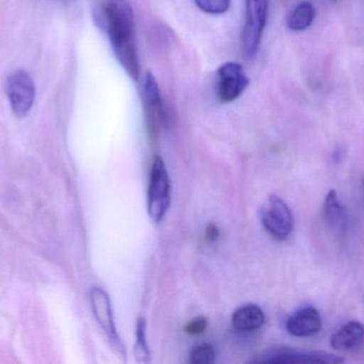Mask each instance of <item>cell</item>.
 <instances>
[{
    "instance_id": "14",
    "label": "cell",
    "mask_w": 364,
    "mask_h": 364,
    "mask_svg": "<svg viewBox=\"0 0 364 364\" xmlns=\"http://www.w3.org/2000/svg\"><path fill=\"white\" fill-rule=\"evenodd\" d=\"M341 216L342 209L339 200H338L337 192L335 190H331L327 194L324 207H323V219L327 224L335 226V224H339Z\"/></svg>"
},
{
    "instance_id": "1",
    "label": "cell",
    "mask_w": 364,
    "mask_h": 364,
    "mask_svg": "<svg viewBox=\"0 0 364 364\" xmlns=\"http://www.w3.org/2000/svg\"><path fill=\"white\" fill-rule=\"evenodd\" d=\"M97 19L108 33L115 57L134 81L140 77L136 21L129 0H100Z\"/></svg>"
},
{
    "instance_id": "6",
    "label": "cell",
    "mask_w": 364,
    "mask_h": 364,
    "mask_svg": "<svg viewBox=\"0 0 364 364\" xmlns=\"http://www.w3.org/2000/svg\"><path fill=\"white\" fill-rule=\"evenodd\" d=\"M250 85L243 66L235 62H226L218 70V98L223 104L239 98Z\"/></svg>"
},
{
    "instance_id": "4",
    "label": "cell",
    "mask_w": 364,
    "mask_h": 364,
    "mask_svg": "<svg viewBox=\"0 0 364 364\" xmlns=\"http://www.w3.org/2000/svg\"><path fill=\"white\" fill-rule=\"evenodd\" d=\"M6 91L11 109L17 118L30 113L36 98V85L25 71H15L6 78Z\"/></svg>"
},
{
    "instance_id": "22",
    "label": "cell",
    "mask_w": 364,
    "mask_h": 364,
    "mask_svg": "<svg viewBox=\"0 0 364 364\" xmlns=\"http://www.w3.org/2000/svg\"><path fill=\"white\" fill-rule=\"evenodd\" d=\"M333 1H336V0H333Z\"/></svg>"
},
{
    "instance_id": "13",
    "label": "cell",
    "mask_w": 364,
    "mask_h": 364,
    "mask_svg": "<svg viewBox=\"0 0 364 364\" xmlns=\"http://www.w3.org/2000/svg\"><path fill=\"white\" fill-rule=\"evenodd\" d=\"M316 19V9L310 2H301L293 9L287 19V25L293 31L308 29Z\"/></svg>"
},
{
    "instance_id": "9",
    "label": "cell",
    "mask_w": 364,
    "mask_h": 364,
    "mask_svg": "<svg viewBox=\"0 0 364 364\" xmlns=\"http://www.w3.org/2000/svg\"><path fill=\"white\" fill-rule=\"evenodd\" d=\"M322 318L314 307L304 308L293 314L287 322V331L294 337H311L320 331Z\"/></svg>"
},
{
    "instance_id": "11",
    "label": "cell",
    "mask_w": 364,
    "mask_h": 364,
    "mask_svg": "<svg viewBox=\"0 0 364 364\" xmlns=\"http://www.w3.org/2000/svg\"><path fill=\"white\" fill-rule=\"evenodd\" d=\"M363 342L364 325L359 322H350L331 337V345L333 350L348 352L358 348Z\"/></svg>"
},
{
    "instance_id": "18",
    "label": "cell",
    "mask_w": 364,
    "mask_h": 364,
    "mask_svg": "<svg viewBox=\"0 0 364 364\" xmlns=\"http://www.w3.org/2000/svg\"><path fill=\"white\" fill-rule=\"evenodd\" d=\"M208 322L203 316L195 318L194 320L190 321L186 326V331L190 335H200L205 333L207 329Z\"/></svg>"
},
{
    "instance_id": "20",
    "label": "cell",
    "mask_w": 364,
    "mask_h": 364,
    "mask_svg": "<svg viewBox=\"0 0 364 364\" xmlns=\"http://www.w3.org/2000/svg\"><path fill=\"white\" fill-rule=\"evenodd\" d=\"M60 1L65 2V4H68V2H73L74 0H60Z\"/></svg>"
},
{
    "instance_id": "17",
    "label": "cell",
    "mask_w": 364,
    "mask_h": 364,
    "mask_svg": "<svg viewBox=\"0 0 364 364\" xmlns=\"http://www.w3.org/2000/svg\"><path fill=\"white\" fill-rule=\"evenodd\" d=\"M215 360V352L209 344H201L191 352L190 361L194 364H211Z\"/></svg>"
},
{
    "instance_id": "5",
    "label": "cell",
    "mask_w": 364,
    "mask_h": 364,
    "mask_svg": "<svg viewBox=\"0 0 364 364\" xmlns=\"http://www.w3.org/2000/svg\"><path fill=\"white\" fill-rule=\"evenodd\" d=\"M262 222L265 230L278 241L288 239L294 227L290 207L277 196L269 197V205L262 213Z\"/></svg>"
},
{
    "instance_id": "2",
    "label": "cell",
    "mask_w": 364,
    "mask_h": 364,
    "mask_svg": "<svg viewBox=\"0 0 364 364\" xmlns=\"http://www.w3.org/2000/svg\"><path fill=\"white\" fill-rule=\"evenodd\" d=\"M269 0H246L242 46L248 59H252L258 53L269 17Z\"/></svg>"
},
{
    "instance_id": "12",
    "label": "cell",
    "mask_w": 364,
    "mask_h": 364,
    "mask_svg": "<svg viewBox=\"0 0 364 364\" xmlns=\"http://www.w3.org/2000/svg\"><path fill=\"white\" fill-rule=\"evenodd\" d=\"M265 316L262 309L256 305H246L233 313L232 326L241 333H252L264 324Z\"/></svg>"
},
{
    "instance_id": "3",
    "label": "cell",
    "mask_w": 364,
    "mask_h": 364,
    "mask_svg": "<svg viewBox=\"0 0 364 364\" xmlns=\"http://www.w3.org/2000/svg\"><path fill=\"white\" fill-rule=\"evenodd\" d=\"M171 199V183L166 164L161 157H156L151 166L149 180V216L155 222H161L168 212Z\"/></svg>"
},
{
    "instance_id": "15",
    "label": "cell",
    "mask_w": 364,
    "mask_h": 364,
    "mask_svg": "<svg viewBox=\"0 0 364 364\" xmlns=\"http://www.w3.org/2000/svg\"><path fill=\"white\" fill-rule=\"evenodd\" d=\"M134 355L139 363H146L149 361V350L146 341V324L143 318H139L136 325V342Z\"/></svg>"
},
{
    "instance_id": "21",
    "label": "cell",
    "mask_w": 364,
    "mask_h": 364,
    "mask_svg": "<svg viewBox=\"0 0 364 364\" xmlns=\"http://www.w3.org/2000/svg\"><path fill=\"white\" fill-rule=\"evenodd\" d=\"M363 192H364V180H363Z\"/></svg>"
},
{
    "instance_id": "19",
    "label": "cell",
    "mask_w": 364,
    "mask_h": 364,
    "mask_svg": "<svg viewBox=\"0 0 364 364\" xmlns=\"http://www.w3.org/2000/svg\"><path fill=\"white\" fill-rule=\"evenodd\" d=\"M218 236H220V231H218V226L210 224L205 229V239L209 243H214V241H218Z\"/></svg>"
},
{
    "instance_id": "16",
    "label": "cell",
    "mask_w": 364,
    "mask_h": 364,
    "mask_svg": "<svg viewBox=\"0 0 364 364\" xmlns=\"http://www.w3.org/2000/svg\"><path fill=\"white\" fill-rule=\"evenodd\" d=\"M197 8L209 14H224L230 8V0H194Z\"/></svg>"
},
{
    "instance_id": "8",
    "label": "cell",
    "mask_w": 364,
    "mask_h": 364,
    "mask_svg": "<svg viewBox=\"0 0 364 364\" xmlns=\"http://www.w3.org/2000/svg\"><path fill=\"white\" fill-rule=\"evenodd\" d=\"M261 363H344L343 359L326 352H297L287 348H273L262 355Z\"/></svg>"
},
{
    "instance_id": "7",
    "label": "cell",
    "mask_w": 364,
    "mask_h": 364,
    "mask_svg": "<svg viewBox=\"0 0 364 364\" xmlns=\"http://www.w3.org/2000/svg\"><path fill=\"white\" fill-rule=\"evenodd\" d=\"M92 310L94 316L102 327L104 333L108 337L109 341L117 350H123L121 340L115 328L114 318H113L112 308L108 294L102 288H94L90 293Z\"/></svg>"
},
{
    "instance_id": "10",
    "label": "cell",
    "mask_w": 364,
    "mask_h": 364,
    "mask_svg": "<svg viewBox=\"0 0 364 364\" xmlns=\"http://www.w3.org/2000/svg\"><path fill=\"white\" fill-rule=\"evenodd\" d=\"M144 93L146 104L149 106V128L151 136H153L157 130V123L161 122L166 115L161 92H160L159 85H158L157 79L154 76L153 73H146L144 79Z\"/></svg>"
}]
</instances>
